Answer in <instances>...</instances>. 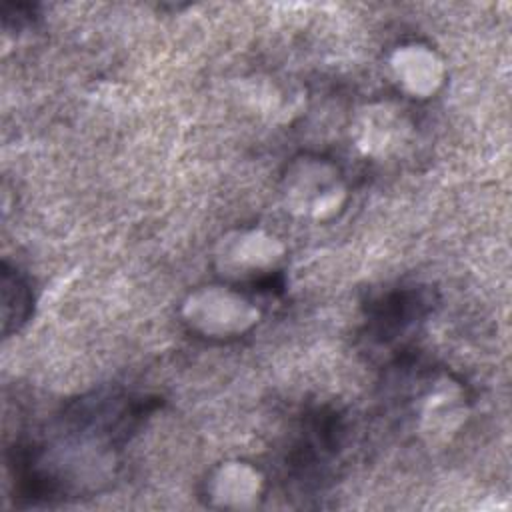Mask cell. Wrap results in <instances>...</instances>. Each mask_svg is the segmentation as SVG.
Returning a JSON list of instances; mask_svg holds the SVG:
<instances>
[{
	"label": "cell",
	"instance_id": "cell-1",
	"mask_svg": "<svg viewBox=\"0 0 512 512\" xmlns=\"http://www.w3.org/2000/svg\"><path fill=\"white\" fill-rule=\"evenodd\" d=\"M30 290L28 284L18 276L4 270L2 274V316H4V334L12 328H18L26 322L30 314Z\"/></svg>",
	"mask_w": 512,
	"mask_h": 512
}]
</instances>
